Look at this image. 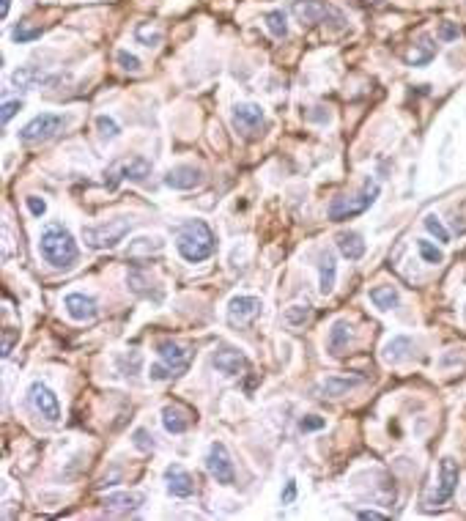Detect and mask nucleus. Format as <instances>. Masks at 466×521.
Returning <instances> with one entry per match:
<instances>
[{"label": "nucleus", "instance_id": "obj_1", "mask_svg": "<svg viewBox=\"0 0 466 521\" xmlns=\"http://www.w3.org/2000/svg\"><path fill=\"white\" fill-rule=\"evenodd\" d=\"M176 250L184 261L190 264H200L206 258H212L217 250L212 228L203 220H187L176 228Z\"/></svg>", "mask_w": 466, "mask_h": 521}, {"label": "nucleus", "instance_id": "obj_2", "mask_svg": "<svg viewBox=\"0 0 466 521\" xmlns=\"http://www.w3.org/2000/svg\"><path fill=\"white\" fill-rule=\"evenodd\" d=\"M39 252L42 258L55 267V269H72L80 258V250H77V242L69 230L61 225V223H50L47 228L42 230V239H39Z\"/></svg>", "mask_w": 466, "mask_h": 521}, {"label": "nucleus", "instance_id": "obj_3", "mask_svg": "<svg viewBox=\"0 0 466 521\" xmlns=\"http://www.w3.org/2000/svg\"><path fill=\"white\" fill-rule=\"evenodd\" d=\"M291 14L302 25H332L338 30H343L348 25L346 14L340 9H335L332 3H326V0H294L291 3Z\"/></svg>", "mask_w": 466, "mask_h": 521}, {"label": "nucleus", "instance_id": "obj_4", "mask_svg": "<svg viewBox=\"0 0 466 521\" xmlns=\"http://www.w3.org/2000/svg\"><path fill=\"white\" fill-rule=\"evenodd\" d=\"M379 192H382V187H379L373 179H365L360 195H354V198H346V195H340V198H335V201L329 203V220L340 223V220L360 217L362 211H368V208L376 203Z\"/></svg>", "mask_w": 466, "mask_h": 521}, {"label": "nucleus", "instance_id": "obj_5", "mask_svg": "<svg viewBox=\"0 0 466 521\" xmlns=\"http://www.w3.org/2000/svg\"><path fill=\"white\" fill-rule=\"evenodd\" d=\"M151 176V162L146 157H127V159H118L107 167L105 173V187L115 189L121 181H135V184H143Z\"/></svg>", "mask_w": 466, "mask_h": 521}, {"label": "nucleus", "instance_id": "obj_6", "mask_svg": "<svg viewBox=\"0 0 466 521\" xmlns=\"http://www.w3.org/2000/svg\"><path fill=\"white\" fill-rule=\"evenodd\" d=\"M129 228H132L129 220H113V223H102V225H85L83 242L91 250H110V247L124 242Z\"/></svg>", "mask_w": 466, "mask_h": 521}, {"label": "nucleus", "instance_id": "obj_7", "mask_svg": "<svg viewBox=\"0 0 466 521\" xmlns=\"http://www.w3.org/2000/svg\"><path fill=\"white\" fill-rule=\"evenodd\" d=\"M66 126V118L64 116H55V113H42V116H36L30 124H25L20 129V140L25 146H39V143H47V140H52L61 129Z\"/></svg>", "mask_w": 466, "mask_h": 521}, {"label": "nucleus", "instance_id": "obj_8", "mask_svg": "<svg viewBox=\"0 0 466 521\" xmlns=\"http://www.w3.org/2000/svg\"><path fill=\"white\" fill-rule=\"evenodd\" d=\"M233 126L247 138V140H255L263 135L266 129V113L261 104L253 102H241L233 107Z\"/></svg>", "mask_w": 466, "mask_h": 521}, {"label": "nucleus", "instance_id": "obj_9", "mask_svg": "<svg viewBox=\"0 0 466 521\" xmlns=\"http://www.w3.org/2000/svg\"><path fill=\"white\" fill-rule=\"evenodd\" d=\"M206 469L220 486H233L236 483V469H233L231 453L222 442H214L209 447V456H206Z\"/></svg>", "mask_w": 466, "mask_h": 521}, {"label": "nucleus", "instance_id": "obj_10", "mask_svg": "<svg viewBox=\"0 0 466 521\" xmlns=\"http://www.w3.org/2000/svg\"><path fill=\"white\" fill-rule=\"evenodd\" d=\"M458 464L453 459H442V466H439V486H436V491L431 494V497H425V508H439V505H445L453 494H455V488H458Z\"/></svg>", "mask_w": 466, "mask_h": 521}, {"label": "nucleus", "instance_id": "obj_11", "mask_svg": "<svg viewBox=\"0 0 466 521\" xmlns=\"http://www.w3.org/2000/svg\"><path fill=\"white\" fill-rule=\"evenodd\" d=\"M28 396H30L33 409H36L42 417H47L50 422H58V420H61V403H58V396H55L47 384L33 381V384H30V390H28Z\"/></svg>", "mask_w": 466, "mask_h": 521}, {"label": "nucleus", "instance_id": "obj_12", "mask_svg": "<svg viewBox=\"0 0 466 521\" xmlns=\"http://www.w3.org/2000/svg\"><path fill=\"white\" fill-rule=\"evenodd\" d=\"M157 354H159V362L170 371V376L184 374V371L190 368L192 354L184 349V346L173 343V340H159V343H157Z\"/></svg>", "mask_w": 466, "mask_h": 521}, {"label": "nucleus", "instance_id": "obj_13", "mask_svg": "<svg viewBox=\"0 0 466 521\" xmlns=\"http://www.w3.org/2000/svg\"><path fill=\"white\" fill-rule=\"evenodd\" d=\"M261 313V299L258 296H233L228 302V324L231 327H247L253 324Z\"/></svg>", "mask_w": 466, "mask_h": 521}, {"label": "nucleus", "instance_id": "obj_14", "mask_svg": "<svg viewBox=\"0 0 466 521\" xmlns=\"http://www.w3.org/2000/svg\"><path fill=\"white\" fill-rule=\"evenodd\" d=\"M212 365L225 376H241L250 368V359L233 346H220L212 357Z\"/></svg>", "mask_w": 466, "mask_h": 521}, {"label": "nucleus", "instance_id": "obj_15", "mask_svg": "<svg viewBox=\"0 0 466 521\" xmlns=\"http://www.w3.org/2000/svg\"><path fill=\"white\" fill-rule=\"evenodd\" d=\"M165 486H168L170 494L178 497V500H190L195 494V480H192V475L181 464H170L165 469Z\"/></svg>", "mask_w": 466, "mask_h": 521}, {"label": "nucleus", "instance_id": "obj_16", "mask_svg": "<svg viewBox=\"0 0 466 521\" xmlns=\"http://www.w3.org/2000/svg\"><path fill=\"white\" fill-rule=\"evenodd\" d=\"M206 181V176H203V170L195 165H176L168 170V176H165V187L170 189H195L200 187Z\"/></svg>", "mask_w": 466, "mask_h": 521}, {"label": "nucleus", "instance_id": "obj_17", "mask_svg": "<svg viewBox=\"0 0 466 521\" xmlns=\"http://www.w3.org/2000/svg\"><path fill=\"white\" fill-rule=\"evenodd\" d=\"M146 497L137 494V491H124V494H110L105 497V510L107 513H115V516H129V513H137L143 508Z\"/></svg>", "mask_w": 466, "mask_h": 521}, {"label": "nucleus", "instance_id": "obj_18", "mask_svg": "<svg viewBox=\"0 0 466 521\" xmlns=\"http://www.w3.org/2000/svg\"><path fill=\"white\" fill-rule=\"evenodd\" d=\"M64 308H66V313H69V318H74V321H93L96 313H99L96 310V302L80 291L66 293Z\"/></svg>", "mask_w": 466, "mask_h": 521}, {"label": "nucleus", "instance_id": "obj_19", "mask_svg": "<svg viewBox=\"0 0 466 521\" xmlns=\"http://www.w3.org/2000/svg\"><path fill=\"white\" fill-rule=\"evenodd\" d=\"M318 274H321V283H318V288H321V293L326 296V293L335 291V277H338V264H335V252H329V250L321 252V264H318Z\"/></svg>", "mask_w": 466, "mask_h": 521}, {"label": "nucleus", "instance_id": "obj_20", "mask_svg": "<svg viewBox=\"0 0 466 521\" xmlns=\"http://www.w3.org/2000/svg\"><path fill=\"white\" fill-rule=\"evenodd\" d=\"M162 250H165V242H162L159 236H137V239H132V242H129L127 258L137 261V258H143V255L162 252Z\"/></svg>", "mask_w": 466, "mask_h": 521}, {"label": "nucleus", "instance_id": "obj_21", "mask_svg": "<svg viewBox=\"0 0 466 521\" xmlns=\"http://www.w3.org/2000/svg\"><path fill=\"white\" fill-rule=\"evenodd\" d=\"M411 354H414V343H411V337H406V335L392 337V340L384 346V359H387V362H392V365H398V362H403V359H409Z\"/></svg>", "mask_w": 466, "mask_h": 521}, {"label": "nucleus", "instance_id": "obj_22", "mask_svg": "<svg viewBox=\"0 0 466 521\" xmlns=\"http://www.w3.org/2000/svg\"><path fill=\"white\" fill-rule=\"evenodd\" d=\"M338 250L343 252L348 261H360L362 255H365V242H362L360 233L343 230V233H338Z\"/></svg>", "mask_w": 466, "mask_h": 521}, {"label": "nucleus", "instance_id": "obj_23", "mask_svg": "<svg viewBox=\"0 0 466 521\" xmlns=\"http://www.w3.org/2000/svg\"><path fill=\"white\" fill-rule=\"evenodd\" d=\"M362 381H365L362 376H354V379H351V376H326L321 387H324L326 396L338 398V396H346V393L354 390V387H360Z\"/></svg>", "mask_w": 466, "mask_h": 521}, {"label": "nucleus", "instance_id": "obj_24", "mask_svg": "<svg viewBox=\"0 0 466 521\" xmlns=\"http://www.w3.org/2000/svg\"><path fill=\"white\" fill-rule=\"evenodd\" d=\"M162 425H165L168 434H184L190 428V417L178 406H165L162 409Z\"/></svg>", "mask_w": 466, "mask_h": 521}, {"label": "nucleus", "instance_id": "obj_25", "mask_svg": "<svg viewBox=\"0 0 466 521\" xmlns=\"http://www.w3.org/2000/svg\"><path fill=\"white\" fill-rule=\"evenodd\" d=\"M351 327H348V321H335L332 324V330H329V340H326V349H329V354L332 357H340L346 352V346H348V332Z\"/></svg>", "mask_w": 466, "mask_h": 521}, {"label": "nucleus", "instance_id": "obj_26", "mask_svg": "<svg viewBox=\"0 0 466 521\" xmlns=\"http://www.w3.org/2000/svg\"><path fill=\"white\" fill-rule=\"evenodd\" d=\"M436 58V44L431 36H420V42L414 44V52L409 55L411 66H428V63Z\"/></svg>", "mask_w": 466, "mask_h": 521}, {"label": "nucleus", "instance_id": "obj_27", "mask_svg": "<svg viewBox=\"0 0 466 521\" xmlns=\"http://www.w3.org/2000/svg\"><path fill=\"white\" fill-rule=\"evenodd\" d=\"M370 302L379 308V310H395L401 296L392 286H379V288H370Z\"/></svg>", "mask_w": 466, "mask_h": 521}, {"label": "nucleus", "instance_id": "obj_28", "mask_svg": "<svg viewBox=\"0 0 466 521\" xmlns=\"http://www.w3.org/2000/svg\"><path fill=\"white\" fill-rule=\"evenodd\" d=\"M14 85L17 88H36L39 83H44L47 77H44V72H39V69H33V66H20L17 72H14Z\"/></svg>", "mask_w": 466, "mask_h": 521}, {"label": "nucleus", "instance_id": "obj_29", "mask_svg": "<svg viewBox=\"0 0 466 521\" xmlns=\"http://www.w3.org/2000/svg\"><path fill=\"white\" fill-rule=\"evenodd\" d=\"M135 39L140 44H146V47H159L162 44V30L159 28H151V22H140L137 28H135Z\"/></svg>", "mask_w": 466, "mask_h": 521}, {"label": "nucleus", "instance_id": "obj_30", "mask_svg": "<svg viewBox=\"0 0 466 521\" xmlns=\"http://www.w3.org/2000/svg\"><path fill=\"white\" fill-rule=\"evenodd\" d=\"M266 28H269V33H272V36H277V39H285V36H288L285 11H280V9L269 11V14H266Z\"/></svg>", "mask_w": 466, "mask_h": 521}, {"label": "nucleus", "instance_id": "obj_31", "mask_svg": "<svg viewBox=\"0 0 466 521\" xmlns=\"http://www.w3.org/2000/svg\"><path fill=\"white\" fill-rule=\"evenodd\" d=\"M96 129H99L102 140H115L121 135V126L115 124V118H110V116H99L96 118Z\"/></svg>", "mask_w": 466, "mask_h": 521}, {"label": "nucleus", "instance_id": "obj_32", "mask_svg": "<svg viewBox=\"0 0 466 521\" xmlns=\"http://www.w3.org/2000/svg\"><path fill=\"white\" fill-rule=\"evenodd\" d=\"M425 228H428L431 236H436V242H442V245L450 242V233H447V228L442 225V220H439L436 214H428V217H425Z\"/></svg>", "mask_w": 466, "mask_h": 521}, {"label": "nucleus", "instance_id": "obj_33", "mask_svg": "<svg viewBox=\"0 0 466 521\" xmlns=\"http://www.w3.org/2000/svg\"><path fill=\"white\" fill-rule=\"evenodd\" d=\"M42 36V28L39 25H28V22H20L17 28H14V39L20 44L25 42H33V39H39Z\"/></svg>", "mask_w": 466, "mask_h": 521}, {"label": "nucleus", "instance_id": "obj_34", "mask_svg": "<svg viewBox=\"0 0 466 521\" xmlns=\"http://www.w3.org/2000/svg\"><path fill=\"white\" fill-rule=\"evenodd\" d=\"M417 250H420V255H423L428 264H442L445 261V255H442V250L436 247V245H431V242H425V239H420L417 242Z\"/></svg>", "mask_w": 466, "mask_h": 521}, {"label": "nucleus", "instance_id": "obj_35", "mask_svg": "<svg viewBox=\"0 0 466 521\" xmlns=\"http://www.w3.org/2000/svg\"><path fill=\"white\" fill-rule=\"evenodd\" d=\"M118 63H121V69H127V72H132V74H137L143 66H140V58L137 55H132V52H127V50H118Z\"/></svg>", "mask_w": 466, "mask_h": 521}, {"label": "nucleus", "instance_id": "obj_36", "mask_svg": "<svg viewBox=\"0 0 466 521\" xmlns=\"http://www.w3.org/2000/svg\"><path fill=\"white\" fill-rule=\"evenodd\" d=\"M135 447L143 450V453H151V450H154V437H151L146 428H137V431H135Z\"/></svg>", "mask_w": 466, "mask_h": 521}, {"label": "nucleus", "instance_id": "obj_37", "mask_svg": "<svg viewBox=\"0 0 466 521\" xmlns=\"http://www.w3.org/2000/svg\"><path fill=\"white\" fill-rule=\"evenodd\" d=\"M324 425H326V420L318 415H307L299 420V428H302V431H321Z\"/></svg>", "mask_w": 466, "mask_h": 521}, {"label": "nucleus", "instance_id": "obj_38", "mask_svg": "<svg viewBox=\"0 0 466 521\" xmlns=\"http://www.w3.org/2000/svg\"><path fill=\"white\" fill-rule=\"evenodd\" d=\"M436 36H439L442 42H455V39H458V25H455V22H442Z\"/></svg>", "mask_w": 466, "mask_h": 521}, {"label": "nucleus", "instance_id": "obj_39", "mask_svg": "<svg viewBox=\"0 0 466 521\" xmlns=\"http://www.w3.org/2000/svg\"><path fill=\"white\" fill-rule=\"evenodd\" d=\"M20 110H22V99H8V102L3 104V124H8Z\"/></svg>", "mask_w": 466, "mask_h": 521}, {"label": "nucleus", "instance_id": "obj_40", "mask_svg": "<svg viewBox=\"0 0 466 521\" xmlns=\"http://www.w3.org/2000/svg\"><path fill=\"white\" fill-rule=\"evenodd\" d=\"M307 315H310V310H307V305H305V308H302V305H294L291 310L285 313V318H288L291 324H302V321H305Z\"/></svg>", "mask_w": 466, "mask_h": 521}, {"label": "nucleus", "instance_id": "obj_41", "mask_svg": "<svg viewBox=\"0 0 466 521\" xmlns=\"http://www.w3.org/2000/svg\"><path fill=\"white\" fill-rule=\"evenodd\" d=\"M14 340H17V332H14L11 327H6V330H3V357L11 354V349H14Z\"/></svg>", "mask_w": 466, "mask_h": 521}, {"label": "nucleus", "instance_id": "obj_42", "mask_svg": "<svg viewBox=\"0 0 466 521\" xmlns=\"http://www.w3.org/2000/svg\"><path fill=\"white\" fill-rule=\"evenodd\" d=\"M25 203H28V208H30V214H36V217H42L44 211H47V203H44L42 198H36V195L25 198Z\"/></svg>", "mask_w": 466, "mask_h": 521}, {"label": "nucleus", "instance_id": "obj_43", "mask_svg": "<svg viewBox=\"0 0 466 521\" xmlns=\"http://www.w3.org/2000/svg\"><path fill=\"white\" fill-rule=\"evenodd\" d=\"M294 500H297V480H288L283 491V505H291Z\"/></svg>", "mask_w": 466, "mask_h": 521}, {"label": "nucleus", "instance_id": "obj_44", "mask_svg": "<svg viewBox=\"0 0 466 521\" xmlns=\"http://www.w3.org/2000/svg\"><path fill=\"white\" fill-rule=\"evenodd\" d=\"M357 516H360L362 521H384L387 519V516L379 513V510H357Z\"/></svg>", "mask_w": 466, "mask_h": 521}, {"label": "nucleus", "instance_id": "obj_45", "mask_svg": "<svg viewBox=\"0 0 466 521\" xmlns=\"http://www.w3.org/2000/svg\"><path fill=\"white\" fill-rule=\"evenodd\" d=\"M8 9H11V0H3V17L8 14Z\"/></svg>", "mask_w": 466, "mask_h": 521}]
</instances>
